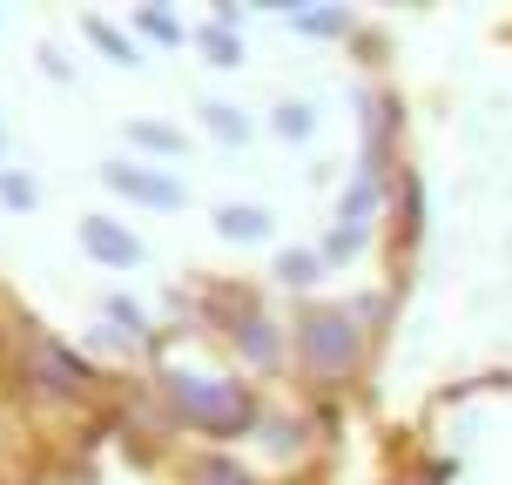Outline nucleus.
<instances>
[{
  "label": "nucleus",
  "instance_id": "nucleus-16",
  "mask_svg": "<svg viewBox=\"0 0 512 485\" xmlns=\"http://www.w3.org/2000/svg\"><path fill=\"white\" fill-rule=\"evenodd\" d=\"M277 277L290 283V290H304V283L324 277V256H317V250H283L277 256Z\"/></svg>",
  "mask_w": 512,
  "mask_h": 485
},
{
  "label": "nucleus",
  "instance_id": "nucleus-1",
  "mask_svg": "<svg viewBox=\"0 0 512 485\" xmlns=\"http://www.w3.org/2000/svg\"><path fill=\"white\" fill-rule=\"evenodd\" d=\"M162 391H169V405L176 418H189L196 432L209 438H243L256 432V391L236 378H209V371H162Z\"/></svg>",
  "mask_w": 512,
  "mask_h": 485
},
{
  "label": "nucleus",
  "instance_id": "nucleus-4",
  "mask_svg": "<svg viewBox=\"0 0 512 485\" xmlns=\"http://www.w3.org/2000/svg\"><path fill=\"white\" fill-rule=\"evenodd\" d=\"M34 384L48 391V398H61V405H81L88 391H95V371L68 351V344H34Z\"/></svg>",
  "mask_w": 512,
  "mask_h": 485
},
{
  "label": "nucleus",
  "instance_id": "nucleus-8",
  "mask_svg": "<svg viewBox=\"0 0 512 485\" xmlns=\"http://www.w3.org/2000/svg\"><path fill=\"white\" fill-rule=\"evenodd\" d=\"M230 344H236V351H243V358L256 364V371H277V358H283V337H277V324H270L263 310H250V317L236 324V331H230Z\"/></svg>",
  "mask_w": 512,
  "mask_h": 485
},
{
  "label": "nucleus",
  "instance_id": "nucleus-11",
  "mask_svg": "<svg viewBox=\"0 0 512 485\" xmlns=\"http://www.w3.org/2000/svg\"><path fill=\"white\" fill-rule=\"evenodd\" d=\"M128 142H135V149H155V155H182V149H189V135H182V128L149 122V115H135V122H128Z\"/></svg>",
  "mask_w": 512,
  "mask_h": 485
},
{
  "label": "nucleus",
  "instance_id": "nucleus-2",
  "mask_svg": "<svg viewBox=\"0 0 512 485\" xmlns=\"http://www.w3.org/2000/svg\"><path fill=\"white\" fill-rule=\"evenodd\" d=\"M297 358H304V371L317 384L351 378V371H358V358H364V324L344 304H310V310H297Z\"/></svg>",
  "mask_w": 512,
  "mask_h": 485
},
{
  "label": "nucleus",
  "instance_id": "nucleus-7",
  "mask_svg": "<svg viewBox=\"0 0 512 485\" xmlns=\"http://www.w3.org/2000/svg\"><path fill=\"white\" fill-rule=\"evenodd\" d=\"M378 203H384V182L358 169V182H351V189H344V203H337V230L364 243V230L378 223Z\"/></svg>",
  "mask_w": 512,
  "mask_h": 485
},
{
  "label": "nucleus",
  "instance_id": "nucleus-14",
  "mask_svg": "<svg viewBox=\"0 0 512 485\" xmlns=\"http://www.w3.org/2000/svg\"><path fill=\"white\" fill-rule=\"evenodd\" d=\"M189 485H256V472H243L236 459H216V452H209V459L189 465Z\"/></svg>",
  "mask_w": 512,
  "mask_h": 485
},
{
  "label": "nucleus",
  "instance_id": "nucleus-3",
  "mask_svg": "<svg viewBox=\"0 0 512 485\" xmlns=\"http://www.w3.org/2000/svg\"><path fill=\"white\" fill-rule=\"evenodd\" d=\"M102 182L115 189V196H128V203H142V209H182V182L162 176V169H149V162H135V155L102 162Z\"/></svg>",
  "mask_w": 512,
  "mask_h": 485
},
{
  "label": "nucleus",
  "instance_id": "nucleus-15",
  "mask_svg": "<svg viewBox=\"0 0 512 485\" xmlns=\"http://www.w3.org/2000/svg\"><path fill=\"white\" fill-rule=\"evenodd\" d=\"M135 27L149 34V41H162V48H182L189 34H182V21L169 14V7H135Z\"/></svg>",
  "mask_w": 512,
  "mask_h": 485
},
{
  "label": "nucleus",
  "instance_id": "nucleus-18",
  "mask_svg": "<svg viewBox=\"0 0 512 485\" xmlns=\"http://www.w3.org/2000/svg\"><path fill=\"white\" fill-rule=\"evenodd\" d=\"M102 317H115V331H122V337H149V310L135 304V297H108Z\"/></svg>",
  "mask_w": 512,
  "mask_h": 485
},
{
  "label": "nucleus",
  "instance_id": "nucleus-19",
  "mask_svg": "<svg viewBox=\"0 0 512 485\" xmlns=\"http://www.w3.org/2000/svg\"><path fill=\"white\" fill-rule=\"evenodd\" d=\"M297 27L304 34H351V7H310V14H297Z\"/></svg>",
  "mask_w": 512,
  "mask_h": 485
},
{
  "label": "nucleus",
  "instance_id": "nucleus-5",
  "mask_svg": "<svg viewBox=\"0 0 512 485\" xmlns=\"http://www.w3.org/2000/svg\"><path fill=\"white\" fill-rule=\"evenodd\" d=\"M81 250L95 256V263H108V270H135L142 263V236L135 230H122L115 216H81Z\"/></svg>",
  "mask_w": 512,
  "mask_h": 485
},
{
  "label": "nucleus",
  "instance_id": "nucleus-17",
  "mask_svg": "<svg viewBox=\"0 0 512 485\" xmlns=\"http://www.w3.org/2000/svg\"><path fill=\"white\" fill-rule=\"evenodd\" d=\"M203 61H216V68H243V41H236L230 27H203Z\"/></svg>",
  "mask_w": 512,
  "mask_h": 485
},
{
  "label": "nucleus",
  "instance_id": "nucleus-13",
  "mask_svg": "<svg viewBox=\"0 0 512 485\" xmlns=\"http://www.w3.org/2000/svg\"><path fill=\"white\" fill-rule=\"evenodd\" d=\"M310 128H317V108L310 102H277L270 108V135H283V142H304Z\"/></svg>",
  "mask_w": 512,
  "mask_h": 485
},
{
  "label": "nucleus",
  "instance_id": "nucleus-12",
  "mask_svg": "<svg viewBox=\"0 0 512 485\" xmlns=\"http://www.w3.org/2000/svg\"><path fill=\"white\" fill-rule=\"evenodd\" d=\"M203 128H209V135H216V142H250V115H243V108H236V102H209L203 108Z\"/></svg>",
  "mask_w": 512,
  "mask_h": 485
},
{
  "label": "nucleus",
  "instance_id": "nucleus-6",
  "mask_svg": "<svg viewBox=\"0 0 512 485\" xmlns=\"http://www.w3.org/2000/svg\"><path fill=\"white\" fill-rule=\"evenodd\" d=\"M391 128H398V102L391 95H364V176H378L391 155Z\"/></svg>",
  "mask_w": 512,
  "mask_h": 485
},
{
  "label": "nucleus",
  "instance_id": "nucleus-10",
  "mask_svg": "<svg viewBox=\"0 0 512 485\" xmlns=\"http://www.w3.org/2000/svg\"><path fill=\"white\" fill-rule=\"evenodd\" d=\"M81 34H88V41H95V48L115 61V68H135V61H142V48H135V41H128V34L108 21V14H81Z\"/></svg>",
  "mask_w": 512,
  "mask_h": 485
},
{
  "label": "nucleus",
  "instance_id": "nucleus-21",
  "mask_svg": "<svg viewBox=\"0 0 512 485\" xmlns=\"http://www.w3.org/2000/svg\"><path fill=\"white\" fill-rule=\"evenodd\" d=\"M41 75H54V81H68V61H61V54H54V48H41Z\"/></svg>",
  "mask_w": 512,
  "mask_h": 485
},
{
  "label": "nucleus",
  "instance_id": "nucleus-20",
  "mask_svg": "<svg viewBox=\"0 0 512 485\" xmlns=\"http://www.w3.org/2000/svg\"><path fill=\"white\" fill-rule=\"evenodd\" d=\"M0 196H7L14 209H34V182L27 176H0Z\"/></svg>",
  "mask_w": 512,
  "mask_h": 485
},
{
  "label": "nucleus",
  "instance_id": "nucleus-9",
  "mask_svg": "<svg viewBox=\"0 0 512 485\" xmlns=\"http://www.w3.org/2000/svg\"><path fill=\"white\" fill-rule=\"evenodd\" d=\"M270 223H277V216L263 203H223L216 209V236H230V243H263Z\"/></svg>",
  "mask_w": 512,
  "mask_h": 485
}]
</instances>
